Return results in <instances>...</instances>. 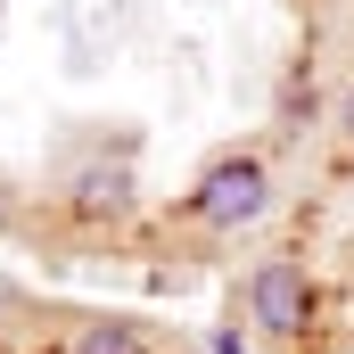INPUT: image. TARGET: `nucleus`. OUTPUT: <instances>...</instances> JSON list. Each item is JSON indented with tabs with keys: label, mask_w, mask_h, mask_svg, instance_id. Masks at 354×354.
Wrapping results in <instances>:
<instances>
[{
	"label": "nucleus",
	"mask_w": 354,
	"mask_h": 354,
	"mask_svg": "<svg viewBox=\"0 0 354 354\" xmlns=\"http://www.w3.org/2000/svg\"><path fill=\"white\" fill-rule=\"evenodd\" d=\"M264 206H272L264 157H214L206 174L189 181V198H181V214H189V223H206V231H239V223H256Z\"/></svg>",
	"instance_id": "nucleus-1"
},
{
	"label": "nucleus",
	"mask_w": 354,
	"mask_h": 354,
	"mask_svg": "<svg viewBox=\"0 0 354 354\" xmlns=\"http://www.w3.org/2000/svg\"><path fill=\"white\" fill-rule=\"evenodd\" d=\"M248 322H256L264 338H297V330L313 322V280H305V264L264 256V264L248 272Z\"/></svg>",
	"instance_id": "nucleus-2"
},
{
	"label": "nucleus",
	"mask_w": 354,
	"mask_h": 354,
	"mask_svg": "<svg viewBox=\"0 0 354 354\" xmlns=\"http://www.w3.org/2000/svg\"><path fill=\"white\" fill-rule=\"evenodd\" d=\"M66 206H75L83 223H99V214H124V206H132V181H124V165H91V174H75Z\"/></svg>",
	"instance_id": "nucleus-3"
},
{
	"label": "nucleus",
	"mask_w": 354,
	"mask_h": 354,
	"mask_svg": "<svg viewBox=\"0 0 354 354\" xmlns=\"http://www.w3.org/2000/svg\"><path fill=\"white\" fill-rule=\"evenodd\" d=\"M75 354H149V330H140L132 313H107V322H83Z\"/></svg>",
	"instance_id": "nucleus-4"
},
{
	"label": "nucleus",
	"mask_w": 354,
	"mask_h": 354,
	"mask_svg": "<svg viewBox=\"0 0 354 354\" xmlns=\"http://www.w3.org/2000/svg\"><path fill=\"white\" fill-rule=\"evenodd\" d=\"M206 354H248V338H239V330H214V338H206Z\"/></svg>",
	"instance_id": "nucleus-5"
},
{
	"label": "nucleus",
	"mask_w": 354,
	"mask_h": 354,
	"mask_svg": "<svg viewBox=\"0 0 354 354\" xmlns=\"http://www.w3.org/2000/svg\"><path fill=\"white\" fill-rule=\"evenodd\" d=\"M346 140H354V91H346Z\"/></svg>",
	"instance_id": "nucleus-6"
}]
</instances>
